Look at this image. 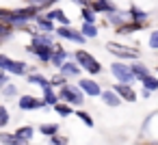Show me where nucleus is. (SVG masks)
Instances as JSON below:
<instances>
[{
  "instance_id": "f257e3e1",
  "label": "nucleus",
  "mask_w": 158,
  "mask_h": 145,
  "mask_svg": "<svg viewBox=\"0 0 158 145\" xmlns=\"http://www.w3.org/2000/svg\"><path fill=\"white\" fill-rule=\"evenodd\" d=\"M37 18V9L33 7H26V9H15V11H7V20L5 24L11 26V28H24L31 20Z\"/></svg>"
},
{
  "instance_id": "f03ea898",
  "label": "nucleus",
  "mask_w": 158,
  "mask_h": 145,
  "mask_svg": "<svg viewBox=\"0 0 158 145\" xmlns=\"http://www.w3.org/2000/svg\"><path fill=\"white\" fill-rule=\"evenodd\" d=\"M0 72H5L9 76H26L28 74V65L24 61H15L7 54H0Z\"/></svg>"
},
{
  "instance_id": "7ed1b4c3",
  "label": "nucleus",
  "mask_w": 158,
  "mask_h": 145,
  "mask_svg": "<svg viewBox=\"0 0 158 145\" xmlns=\"http://www.w3.org/2000/svg\"><path fill=\"white\" fill-rule=\"evenodd\" d=\"M59 100H61L63 104L82 106V104H85V93H82L78 87H74V85H65V87L59 89Z\"/></svg>"
},
{
  "instance_id": "20e7f679",
  "label": "nucleus",
  "mask_w": 158,
  "mask_h": 145,
  "mask_svg": "<svg viewBox=\"0 0 158 145\" xmlns=\"http://www.w3.org/2000/svg\"><path fill=\"white\" fill-rule=\"evenodd\" d=\"M76 65L78 67H82V69H87L89 74H100L102 72V65H100V61L98 59H93L89 52H85V50H76Z\"/></svg>"
},
{
  "instance_id": "39448f33",
  "label": "nucleus",
  "mask_w": 158,
  "mask_h": 145,
  "mask_svg": "<svg viewBox=\"0 0 158 145\" xmlns=\"http://www.w3.org/2000/svg\"><path fill=\"white\" fill-rule=\"evenodd\" d=\"M110 74L121 82V85H132L136 78H134V74H132V69H130V65H126V63H113L110 65Z\"/></svg>"
},
{
  "instance_id": "423d86ee",
  "label": "nucleus",
  "mask_w": 158,
  "mask_h": 145,
  "mask_svg": "<svg viewBox=\"0 0 158 145\" xmlns=\"http://www.w3.org/2000/svg\"><path fill=\"white\" fill-rule=\"evenodd\" d=\"M106 50H108L110 54L119 56V59H139V52H136V50H132V48H128V46H121V44H115V41H110V44L106 46Z\"/></svg>"
},
{
  "instance_id": "0eeeda50",
  "label": "nucleus",
  "mask_w": 158,
  "mask_h": 145,
  "mask_svg": "<svg viewBox=\"0 0 158 145\" xmlns=\"http://www.w3.org/2000/svg\"><path fill=\"white\" fill-rule=\"evenodd\" d=\"M18 106H20V110H39V108H46L44 100L35 97V95H20Z\"/></svg>"
},
{
  "instance_id": "6e6552de",
  "label": "nucleus",
  "mask_w": 158,
  "mask_h": 145,
  "mask_svg": "<svg viewBox=\"0 0 158 145\" xmlns=\"http://www.w3.org/2000/svg\"><path fill=\"white\" fill-rule=\"evenodd\" d=\"M26 50L31 52V54H35L41 63H50V59H52V50L54 48H48V46H26Z\"/></svg>"
},
{
  "instance_id": "1a4fd4ad",
  "label": "nucleus",
  "mask_w": 158,
  "mask_h": 145,
  "mask_svg": "<svg viewBox=\"0 0 158 145\" xmlns=\"http://www.w3.org/2000/svg\"><path fill=\"white\" fill-rule=\"evenodd\" d=\"M78 89H80L85 95H91V97H95V95L102 93V87H100L95 80H91V78H82V80L78 82Z\"/></svg>"
},
{
  "instance_id": "9d476101",
  "label": "nucleus",
  "mask_w": 158,
  "mask_h": 145,
  "mask_svg": "<svg viewBox=\"0 0 158 145\" xmlns=\"http://www.w3.org/2000/svg\"><path fill=\"white\" fill-rule=\"evenodd\" d=\"M113 91L121 97V102H136V93H134V89L130 87V85H115L113 87Z\"/></svg>"
},
{
  "instance_id": "9b49d317",
  "label": "nucleus",
  "mask_w": 158,
  "mask_h": 145,
  "mask_svg": "<svg viewBox=\"0 0 158 145\" xmlns=\"http://www.w3.org/2000/svg\"><path fill=\"white\" fill-rule=\"evenodd\" d=\"M54 33H56L59 37H63V39H69V41H76V44H85V37H82L80 33L72 31L69 26H59Z\"/></svg>"
},
{
  "instance_id": "f8f14e48",
  "label": "nucleus",
  "mask_w": 158,
  "mask_h": 145,
  "mask_svg": "<svg viewBox=\"0 0 158 145\" xmlns=\"http://www.w3.org/2000/svg\"><path fill=\"white\" fill-rule=\"evenodd\" d=\"M59 74H61V76H65V78H67V76L76 78V76L80 74V67H78L76 63H72V61H65V63L59 67Z\"/></svg>"
},
{
  "instance_id": "ddd939ff",
  "label": "nucleus",
  "mask_w": 158,
  "mask_h": 145,
  "mask_svg": "<svg viewBox=\"0 0 158 145\" xmlns=\"http://www.w3.org/2000/svg\"><path fill=\"white\" fill-rule=\"evenodd\" d=\"M26 80H28V85H35V87H41V91L46 89V87H50V80L46 78V76H41V74H26Z\"/></svg>"
},
{
  "instance_id": "4468645a",
  "label": "nucleus",
  "mask_w": 158,
  "mask_h": 145,
  "mask_svg": "<svg viewBox=\"0 0 158 145\" xmlns=\"http://www.w3.org/2000/svg\"><path fill=\"white\" fill-rule=\"evenodd\" d=\"M100 97L104 100V104H106V106H113V108L121 104V97H119V95H117L113 89H108V91H102V93H100Z\"/></svg>"
},
{
  "instance_id": "2eb2a0df",
  "label": "nucleus",
  "mask_w": 158,
  "mask_h": 145,
  "mask_svg": "<svg viewBox=\"0 0 158 145\" xmlns=\"http://www.w3.org/2000/svg\"><path fill=\"white\" fill-rule=\"evenodd\" d=\"M65 59H67V52L61 48V46H54V50H52V59H50V63L54 65V67H61L63 63H65Z\"/></svg>"
},
{
  "instance_id": "dca6fc26",
  "label": "nucleus",
  "mask_w": 158,
  "mask_h": 145,
  "mask_svg": "<svg viewBox=\"0 0 158 145\" xmlns=\"http://www.w3.org/2000/svg\"><path fill=\"white\" fill-rule=\"evenodd\" d=\"M0 143H2V145H31L28 141H20V139H15L13 132H0Z\"/></svg>"
},
{
  "instance_id": "f3484780",
  "label": "nucleus",
  "mask_w": 158,
  "mask_h": 145,
  "mask_svg": "<svg viewBox=\"0 0 158 145\" xmlns=\"http://www.w3.org/2000/svg\"><path fill=\"white\" fill-rule=\"evenodd\" d=\"M13 134H15V139H20V141H28V143H31V139H33V134H35V128H33V126H20Z\"/></svg>"
},
{
  "instance_id": "a211bd4d",
  "label": "nucleus",
  "mask_w": 158,
  "mask_h": 145,
  "mask_svg": "<svg viewBox=\"0 0 158 145\" xmlns=\"http://www.w3.org/2000/svg\"><path fill=\"white\" fill-rule=\"evenodd\" d=\"M41 100H44L46 106H54V104H59V95L54 93L52 87H46V89H44V97H41Z\"/></svg>"
},
{
  "instance_id": "6ab92c4d",
  "label": "nucleus",
  "mask_w": 158,
  "mask_h": 145,
  "mask_svg": "<svg viewBox=\"0 0 158 145\" xmlns=\"http://www.w3.org/2000/svg\"><path fill=\"white\" fill-rule=\"evenodd\" d=\"M46 18H48L50 22H61L63 26H67V24H69V20H67V15H65V13H63L61 9H54V11H50V13H48Z\"/></svg>"
},
{
  "instance_id": "aec40b11",
  "label": "nucleus",
  "mask_w": 158,
  "mask_h": 145,
  "mask_svg": "<svg viewBox=\"0 0 158 145\" xmlns=\"http://www.w3.org/2000/svg\"><path fill=\"white\" fill-rule=\"evenodd\" d=\"M141 82H143V91H149V93H152V91H156V89H158V78H156V76H152V74H149V76H145Z\"/></svg>"
},
{
  "instance_id": "412c9836",
  "label": "nucleus",
  "mask_w": 158,
  "mask_h": 145,
  "mask_svg": "<svg viewBox=\"0 0 158 145\" xmlns=\"http://www.w3.org/2000/svg\"><path fill=\"white\" fill-rule=\"evenodd\" d=\"M39 132L50 139V136L59 134V123H41V126H39Z\"/></svg>"
},
{
  "instance_id": "4be33fe9",
  "label": "nucleus",
  "mask_w": 158,
  "mask_h": 145,
  "mask_svg": "<svg viewBox=\"0 0 158 145\" xmlns=\"http://www.w3.org/2000/svg\"><path fill=\"white\" fill-rule=\"evenodd\" d=\"M35 22H37V26H39L44 33H54V24H52L48 18H41V15H37V18H35Z\"/></svg>"
},
{
  "instance_id": "5701e85b",
  "label": "nucleus",
  "mask_w": 158,
  "mask_h": 145,
  "mask_svg": "<svg viewBox=\"0 0 158 145\" xmlns=\"http://www.w3.org/2000/svg\"><path fill=\"white\" fill-rule=\"evenodd\" d=\"M130 69H132V74H134V78H139V80H143L145 76H149V69H147L145 65H141V63H136V65H132Z\"/></svg>"
},
{
  "instance_id": "b1692460",
  "label": "nucleus",
  "mask_w": 158,
  "mask_h": 145,
  "mask_svg": "<svg viewBox=\"0 0 158 145\" xmlns=\"http://www.w3.org/2000/svg\"><path fill=\"white\" fill-rule=\"evenodd\" d=\"M9 121H11L9 108H7L5 104H0V130H2V128H7V126H9Z\"/></svg>"
},
{
  "instance_id": "393cba45",
  "label": "nucleus",
  "mask_w": 158,
  "mask_h": 145,
  "mask_svg": "<svg viewBox=\"0 0 158 145\" xmlns=\"http://www.w3.org/2000/svg\"><path fill=\"white\" fill-rule=\"evenodd\" d=\"M48 80H50V87H52V89H61V87H65V85H67V78H65V76H61V74H56V76L48 78Z\"/></svg>"
},
{
  "instance_id": "a878e982",
  "label": "nucleus",
  "mask_w": 158,
  "mask_h": 145,
  "mask_svg": "<svg viewBox=\"0 0 158 145\" xmlns=\"http://www.w3.org/2000/svg\"><path fill=\"white\" fill-rule=\"evenodd\" d=\"M28 2V7H33V9H46V7H50L52 2H56V0H26Z\"/></svg>"
},
{
  "instance_id": "bb28decb",
  "label": "nucleus",
  "mask_w": 158,
  "mask_h": 145,
  "mask_svg": "<svg viewBox=\"0 0 158 145\" xmlns=\"http://www.w3.org/2000/svg\"><path fill=\"white\" fill-rule=\"evenodd\" d=\"M113 9H115V7L108 2V0H98V2L93 5V13H95V11H108V13H110Z\"/></svg>"
},
{
  "instance_id": "cd10ccee",
  "label": "nucleus",
  "mask_w": 158,
  "mask_h": 145,
  "mask_svg": "<svg viewBox=\"0 0 158 145\" xmlns=\"http://www.w3.org/2000/svg\"><path fill=\"white\" fill-rule=\"evenodd\" d=\"M52 108H54V110H56V113H59L61 117H69V115L74 113V110H72V108H69L67 104H63V102H59V104H54Z\"/></svg>"
},
{
  "instance_id": "c85d7f7f",
  "label": "nucleus",
  "mask_w": 158,
  "mask_h": 145,
  "mask_svg": "<svg viewBox=\"0 0 158 145\" xmlns=\"http://www.w3.org/2000/svg\"><path fill=\"white\" fill-rule=\"evenodd\" d=\"M0 93H2L5 97H15V95H18V87L9 82L7 87H2V89H0Z\"/></svg>"
},
{
  "instance_id": "c756f323",
  "label": "nucleus",
  "mask_w": 158,
  "mask_h": 145,
  "mask_svg": "<svg viewBox=\"0 0 158 145\" xmlns=\"http://www.w3.org/2000/svg\"><path fill=\"white\" fill-rule=\"evenodd\" d=\"M98 35V28H95V24H85L82 26V37L87 39V37H95Z\"/></svg>"
},
{
  "instance_id": "7c9ffc66",
  "label": "nucleus",
  "mask_w": 158,
  "mask_h": 145,
  "mask_svg": "<svg viewBox=\"0 0 158 145\" xmlns=\"http://www.w3.org/2000/svg\"><path fill=\"white\" fill-rule=\"evenodd\" d=\"M123 20H126V15H119V13L110 15V13H108V22H110V24H115V26H121V24H123Z\"/></svg>"
},
{
  "instance_id": "2f4dec72",
  "label": "nucleus",
  "mask_w": 158,
  "mask_h": 145,
  "mask_svg": "<svg viewBox=\"0 0 158 145\" xmlns=\"http://www.w3.org/2000/svg\"><path fill=\"white\" fill-rule=\"evenodd\" d=\"M48 145H67V139H63V136L54 134V136H50V139H48Z\"/></svg>"
},
{
  "instance_id": "473e14b6",
  "label": "nucleus",
  "mask_w": 158,
  "mask_h": 145,
  "mask_svg": "<svg viewBox=\"0 0 158 145\" xmlns=\"http://www.w3.org/2000/svg\"><path fill=\"white\" fill-rule=\"evenodd\" d=\"M76 115H78V117H80V119H82V121H85L89 128H93V119H91V115H89V113H85V110H78Z\"/></svg>"
},
{
  "instance_id": "72a5a7b5",
  "label": "nucleus",
  "mask_w": 158,
  "mask_h": 145,
  "mask_svg": "<svg viewBox=\"0 0 158 145\" xmlns=\"http://www.w3.org/2000/svg\"><path fill=\"white\" fill-rule=\"evenodd\" d=\"M149 48L158 50V31H154V33L149 35Z\"/></svg>"
},
{
  "instance_id": "f704fd0d",
  "label": "nucleus",
  "mask_w": 158,
  "mask_h": 145,
  "mask_svg": "<svg viewBox=\"0 0 158 145\" xmlns=\"http://www.w3.org/2000/svg\"><path fill=\"white\" fill-rule=\"evenodd\" d=\"M132 13H134L132 18H134V20H139V22H143V20H147V15H145L143 11H139L136 7H132Z\"/></svg>"
},
{
  "instance_id": "c9c22d12",
  "label": "nucleus",
  "mask_w": 158,
  "mask_h": 145,
  "mask_svg": "<svg viewBox=\"0 0 158 145\" xmlns=\"http://www.w3.org/2000/svg\"><path fill=\"white\" fill-rule=\"evenodd\" d=\"M82 15H85V20H87V24H93V20H95V15H93V11H89V9H85V11H82Z\"/></svg>"
},
{
  "instance_id": "e433bc0d",
  "label": "nucleus",
  "mask_w": 158,
  "mask_h": 145,
  "mask_svg": "<svg viewBox=\"0 0 158 145\" xmlns=\"http://www.w3.org/2000/svg\"><path fill=\"white\" fill-rule=\"evenodd\" d=\"M7 85H9V74L0 72V89H2V87H7Z\"/></svg>"
},
{
  "instance_id": "4c0bfd02",
  "label": "nucleus",
  "mask_w": 158,
  "mask_h": 145,
  "mask_svg": "<svg viewBox=\"0 0 158 145\" xmlns=\"http://www.w3.org/2000/svg\"><path fill=\"white\" fill-rule=\"evenodd\" d=\"M5 20H7V11H5V9H0V22L5 24Z\"/></svg>"
},
{
  "instance_id": "58836bf2",
  "label": "nucleus",
  "mask_w": 158,
  "mask_h": 145,
  "mask_svg": "<svg viewBox=\"0 0 158 145\" xmlns=\"http://www.w3.org/2000/svg\"><path fill=\"white\" fill-rule=\"evenodd\" d=\"M74 2H78V5H82V7H87V5H89V0H74Z\"/></svg>"
}]
</instances>
